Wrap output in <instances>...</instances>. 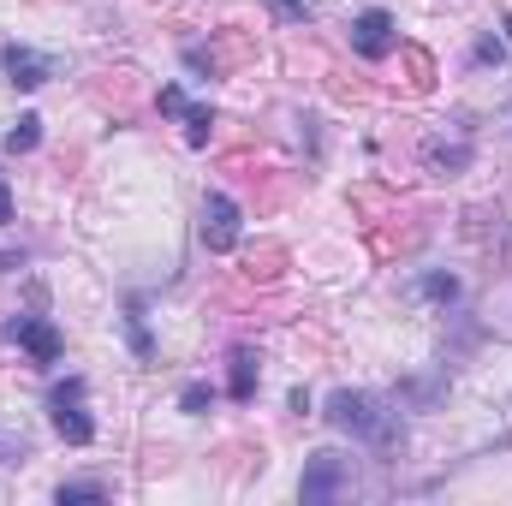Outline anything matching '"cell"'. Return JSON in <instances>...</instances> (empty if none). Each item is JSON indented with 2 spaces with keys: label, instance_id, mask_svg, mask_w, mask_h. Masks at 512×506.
<instances>
[{
  "label": "cell",
  "instance_id": "obj_1",
  "mask_svg": "<svg viewBox=\"0 0 512 506\" xmlns=\"http://www.w3.org/2000/svg\"><path fill=\"white\" fill-rule=\"evenodd\" d=\"M340 435H352V441H364V447H376V453H393L399 441H405V423H399V411L387 405L382 393H364V387H340V393H328V411H322Z\"/></svg>",
  "mask_w": 512,
  "mask_h": 506
},
{
  "label": "cell",
  "instance_id": "obj_2",
  "mask_svg": "<svg viewBox=\"0 0 512 506\" xmlns=\"http://www.w3.org/2000/svg\"><path fill=\"white\" fill-rule=\"evenodd\" d=\"M48 417H54L60 441H72V447H90V441H96V417H90V381H84V376L54 381V393H48Z\"/></svg>",
  "mask_w": 512,
  "mask_h": 506
},
{
  "label": "cell",
  "instance_id": "obj_3",
  "mask_svg": "<svg viewBox=\"0 0 512 506\" xmlns=\"http://www.w3.org/2000/svg\"><path fill=\"white\" fill-rule=\"evenodd\" d=\"M346 489H352V453H340V447H316V453L304 459L298 501L304 506H328V501H340Z\"/></svg>",
  "mask_w": 512,
  "mask_h": 506
},
{
  "label": "cell",
  "instance_id": "obj_4",
  "mask_svg": "<svg viewBox=\"0 0 512 506\" xmlns=\"http://www.w3.org/2000/svg\"><path fill=\"white\" fill-rule=\"evenodd\" d=\"M197 233H203V245H209L215 256H233L239 251V239H245V215H239V203H233L227 191H209V197H203V227H197Z\"/></svg>",
  "mask_w": 512,
  "mask_h": 506
},
{
  "label": "cell",
  "instance_id": "obj_5",
  "mask_svg": "<svg viewBox=\"0 0 512 506\" xmlns=\"http://www.w3.org/2000/svg\"><path fill=\"white\" fill-rule=\"evenodd\" d=\"M6 340H12V346H24L36 370H54V364H60V352H66V340H60V328H54L48 316H12V322H6Z\"/></svg>",
  "mask_w": 512,
  "mask_h": 506
},
{
  "label": "cell",
  "instance_id": "obj_6",
  "mask_svg": "<svg viewBox=\"0 0 512 506\" xmlns=\"http://www.w3.org/2000/svg\"><path fill=\"white\" fill-rule=\"evenodd\" d=\"M352 54H358V60H387V54H399V24H393V12L370 6V12L352 18Z\"/></svg>",
  "mask_w": 512,
  "mask_h": 506
},
{
  "label": "cell",
  "instance_id": "obj_7",
  "mask_svg": "<svg viewBox=\"0 0 512 506\" xmlns=\"http://www.w3.org/2000/svg\"><path fill=\"white\" fill-rule=\"evenodd\" d=\"M155 108H161L167 120H185V143H191V149H209V137H215V114L197 108L179 84H161V90H155Z\"/></svg>",
  "mask_w": 512,
  "mask_h": 506
},
{
  "label": "cell",
  "instance_id": "obj_8",
  "mask_svg": "<svg viewBox=\"0 0 512 506\" xmlns=\"http://www.w3.org/2000/svg\"><path fill=\"white\" fill-rule=\"evenodd\" d=\"M0 78L12 90H42L54 78V60L36 54V48H24V42H0Z\"/></svg>",
  "mask_w": 512,
  "mask_h": 506
},
{
  "label": "cell",
  "instance_id": "obj_9",
  "mask_svg": "<svg viewBox=\"0 0 512 506\" xmlns=\"http://www.w3.org/2000/svg\"><path fill=\"white\" fill-rule=\"evenodd\" d=\"M256 381H262V358H256V346H233V358H227V393H233L239 405H251Z\"/></svg>",
  "mask_w": 512,
  "mask_h": 506
},
{
  "label": "cell",
  "instance_id": "obj_10",
  "mask_svg": "<svg viewBox=\"0 0 512 506\" xmlns=\"http://www.w3.org/2000/svg\"><path fill=\"white\" fill-rule=\"evenodd\" d=\"M286 262H292V256H286V245L262 239V245H251V251H245V280H251V286H274V280L286 274Z\"/></svg>",
  "mask_w": 512,
  "mask_h": 506
},
{
  "label": "cell",
  "instance_id": "obj_11",
  "mask_svg": "<svg viewBox=\"0 0 512 506\" xmlns=\"http://www.w3.org/2000/svg\"><path fill=\"white\" fill-rule=\"evenodd\" d=\"M399 60H405V90L411 96H429L435 90V54L417 48V42H399Z\"/></svg>",
  "mask_w": 512,
  "mask_h": 506
},
{
  "label": "cell",
  "instance_id": "obj_12",
  "mask_svg": "<svg viewBox=\"0 0 512 506\" xmlns=\"http://www.w3.org/2000/svg\"><path fill=\"white\" fill-rule=\"evenodd\" d=\"M90 96H96L102 108H120V114H126L131 96H137V72H131V66H120V72H102V78L90 84Z\"/></svg>",
  "mask_w": 512,
  "mask_h": 506
},
{
  "label": "cell",
  "instance_id": "obj_13",
  "mask_svg": "<svg viewBox=\"0 0 512 506\" xmlns=\"http://www.w3.org/2000/svg\"><path fill=\"white\" fill-rule=\"evenodd\" d=\"M36 143H42V114H18L6 131V155H30Z\"/></svg>",
  "mask_w": 512,
  "mask_h": 506
},
{
  "label": "cell",
  "instance_id": "obj_14",
  "mask_svg": "<svg viewBox=\"0 0 512 506\" xmlns=\"http://www.w3.org/2000/svg\"><path fill=\"white\" fill-rule=\"evenodd\" d=\"M429 167H435V173H465V167H471V137H459L453 149L435 143V149H429Z\"/></svg>",
  "mask_w": 512,
  "mask_h": 506
},
{
  "label": "cell",
  "instance_id": "obj_15",
  "mask_svg": "<svg viewBox=\"0 0 512 506\" xmlns=\"http://www.w3.org/2000/svg\"><path fill=\"white\" fill-rule=\"evenodd\" d=\"M126 334H131V352L149 364V358H155V340H149V328H143V298H131L126 304Z\"/></svg>",
  "mask_w": 512,
  "mask_h": 506
},
{
  "label": "cell",
  "instance_id": "obj_16",
  "mask_svg": "<svg viewBox=\"0 0 512 506\" xmlns=\"http://www.w3.org/2000/svg\"><path fill=\"white\" fill-rule=\"evenodd\" d=\"M179 411H185V417H203V411H215V387H209V381H185V393H179Z\"/></svg>",
  "mask_w": 512,
  "mask_h": 506
},
{
  "label": "cell",
  "instance_id": "obj_17",
  "mask_svg": "<svg viewBox=\"0 0 512 506\" xmlns=\"http://www.w3.org/2000/svg\"><path fill=\"white\" fill-rule=\"evenodd\" d=\"M54 495H60V506H72V501H108V483H96V477H90V483H60Z\"/></svg>",
  "mask_w": 512,
  "mask_h": 506
},
{
  "label": "cell",
  "instance_id": "obj_18",
  "mask_svg": "<svg viewBox=\"0 0 512 506\" xmlns=\"http://www.w3.org/2000/svg\"><path fill=\"white\" fill-rule=\"evenodd\" d=\"M423 298L453 304V298H459V280H453V274H423Z\"/></svg>",
  "mask_w": 512,
  "mask_h": 506
},
{
  "label": "cell",
  "instance_id": "obj_19",
  "mask_svg": "<svg viewBox=\"0 0 512 506\" xmlns=\"http://www.w3.org/2000/svg\"><path fill=\"white\" fill-rule=\"evenodd\" d=\"M24 459H30V441H24V435H6V429H0V465H24Z\"/></svg>",
  "mask_w": 512,
  "mask_h": 506
},
{
  "label": "cell",
  "instance_id": "obj_20",
  "mask_svg": "<svg viewBox=\"0 0 512 506\" xmlns=\"http://www.w3.org/2000/svg\"><path fill=\"white\" fill-rule=\"evenodd\" d=\"M280 24H310V0H268Z\"/></svg>",
  "mask_w": 512,
  "mask_h": 506
},
{
  "label": "cell",
  "instance_id": "obj_21",
  "mask_svg": "<svg viewBox=\"0 0 512 506\" xmlns=\"http://www.w3.org/2000/svg\"><path fill=\"white\" fill-rule=\"evenodd\" d=\"M501 54H507V48H501L495 36H483V42H477V66H501Z\"/></svg>",
  "mask_w": 512,
  "mask_h": 506
},
{
  "label": "cell",
  "instance_id": "obj_22",
  "mask_svg": "<svg viewBox=\"0 0 512 506\" xmlns=\"http://www.w3.org/2000/svg\"><path fill=\"white\" fill-rule=\"evenodd\" d=\"M12 221V191H6V179H0V227Z\"/></svg>",
  "mask_w": 512,
  "mask_h": 506
},
{
  "label": "cell",
  "instance_id": "obj_23",
  "mask_svg": "<svg viewBox=\"0 0 512 506\" xmlns=\"http://www.w3.org/2000/svg\"><path fill=\"white\" fill-rule=\"evenodd\" d=\"M507 42H512V12H507Z\"/></svg>",
  "mask_w": 512,
  "mask_h": 506
}]
</instances>
